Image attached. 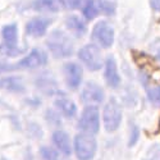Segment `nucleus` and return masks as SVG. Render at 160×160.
<instances>
[{
	"label": "nucleus",
	"instance_id": "nucleus-1",
	"mask_svg": "<svg viewBox=\"0 0 160 160\" xmlns=\"http://www.w3.org/2000/svg\"><path fill=\"white\" fill-rule=\"evenodd\" d=\"M46 45L55 59H67L73 55L74 44L68 33L62 30H54L48 37Z\"/></svg>",
	"mask_w": 160,
	"mask_h": 160
},
{
	"label": "nucleus",
	"instance_id": "nucleus-2",
	"mask_svg": "<svg viewBox=\"0 0 160 160\" xmlns=\"http://www.w3.org/2000/svg\"><path fill=\"white\" fill-rule=\"evenodd\" d=\"M122 118H123V112L121 104L117 101L115 98H110L109 101L105 104L102 110V121L106 132L109 133L115 132L121 126Z\"/></svg>",
	"mask_w": 160,
	"mask_h": 160
},
{
	"label": "nucleus",
	"instance_id": "nucleus-3",
	"mask_svg": "<svg viewBox=\"0 0 160 160\" xmlns=\"http://www.w3.org/2000/svg\"><path fill=\"white\" fill-rule=\"evenodd\" d=\"M74 152L78 160H92L98 150L96 140L88 133H78L74 136Z\"/></svg>",
	"mask_w": 160,
	"mask_h": 160
},
{
	"label": "nucleus",
	"instance_id": "nucleus-4",
	"mask_svg": "<svg viewBox=\"0 0 160 160\" xmlns=\"http://www.w3.org/2000/svg\"><path fill=\"white\" fill-rule=\"evenodd\" d=\"M78 128L83 133L96 135L100 129V114L96 105H87L82 110L78 121Z\"/></svg>",
	"mask_w": 160,
	"mask_h": 160
},
{
	"label": "nucleus",
	"instance_id": "nucleus-5",
	"mask_svg": "<svg viewBox=\"0 0 160 160\" xmlns=\"http://www.w3.org/2000/svg\"><path fill=\"white\" fill-rule=\"evenodd\" d=\"M78 59L81 60L91 72L101 69L104 65L100 48L95 44H87L78 50Z\"/></svg>",
	"mask_w": 160,
	"mask_h": 160
},
{
	"label": "nucleus",
	"instance_id": "nucleus-6",
	"mask_svg": "<svg viewBox=\"0 0 160 160\" xmlns=\"http://www.w3.org/2000/svg\"><path fill=\"white\" fill-rule=\"evenodd\" d=\"M91 38L100 48L109 49L114 44V28L108 21H99L92 28Z\"/></svg>",
	"mask_w": 160,
	"mask_h": 160
},
{
	"label": "nucleus",
	"instance_id": "nucleus-7",
	"mask_svg": "<svg viewBox=\"0 0 160 160\" xmlns=\"http://www.w3.org/2000/svg\"><path fill=\"white\" fill-rule=\"evenodd\" d=\"M48 64V54L42 50L35 48L23 59L13 65V69H36Z\"/></svg>",
	"mask_w": 160,
	"mask_h": 160
},
{
	"label": "nucleus",
	"instance_id": "nucleus-8",
	"mask_svg": "<svg viewBox=\"0 0 160 160\" xmlns=\"http://www.w3.org/2000/svg\"><path fill=\"white\" fill-rule=\"evenodd\" d=\"M63 73H64V79L65 85L71 90H77L82 83L83 78V69L81 64L76 62H68L63 65Z\"/></svg>",
	"mask_w": 160,
	"mask_h": 160
},
{
	"label": "nucleus",
	"instance_id": "nucleus-9",
	"mask_svg": "<svg viewBox=\"0 0 160 160\" xmlns=\"http://www.w3.org/2000/svg\"><path fill=\"white\" fill-rule=\"evenodd\" d=\"M104 99H105V92L102 87L94 81H88L81 91V101L83 104L98 105L101 104Z\"/></svg>",
	"mask_w": 160,
	"mask_h": 160
},
{
	"label": "nucleus",
	"instance_id": "nucleus-10",
	"mask_svg": "<svg viewBox=\"0 0 160 160\" xmlns=\"http://www.w3.org/2000/svg\"><path fill=\"white\" fill-rule=\"evenodd\" d=\"M104 78L105 82L112 88H118L121 85V76L118 72V65L114 57H108L104 63Z\"/></svg>",
	"mask_w": 160,
	"mask_h": 160
},
{
	"label": "nucleus",
	"instance_id": "nucleus-11",
	"mask_svg": "<svg viewBox=\"0 0 160 160\" xmlns=\"http://www.w3.org/2000/svg\"><path fill=\"white\" fill-rule=\"evenodd\" d=\"M50 24L51 19L49 18H32L26 24V33L32 37H42L48 32Z\"/></svg>",
	"mask_w": 160,
	"mask_h": 160
},
{
	"label": "nucleus",
	"instance_id": "nucleus-12",
	"mask_svg": "<svg viewBox=\"0 0 160 160\" xmlns=\"http://www.w3.org/2000/svg\"><path fill=\"white\" fill-rule=\"evenodd\" d=\"M52 142L57 146V149L65 156H69L72 154V145L68 133L64 131H55L52 133Z\"/></svg>",
	"mask_w": 160,
	"mask_h": 160
},
{
	"label": "nucleus",
	"instance_id": "nucleus-13",
	"mask_svg": "<svg viewBox=\"0 0 160 160\" xmlns=\"http://www.w3.org/2000/svg\"><path fill=\"white\" fill-rule=\"evenodd\" d=\"M65 26L77 37H81L87 32L85 21L82 18H79L78 16H68L65 19Z\"/></svg>",
	"mask_w": 160,
	"mask_h": 160
},
{
	"label": "nucleus",
	"instance_id": "nucleus-14",
	"mask_svg": "<svg viewBox=\"0 0 160 160\" xmlns=\"http://www.w3.org/2000/svg\"><path fill=\"white\" fill-rule=\"evenodd\" d=\"M55 106L57 109L65 117V118H74L77 114V106L74 101H72L68 98H58L55 100Z\"/></svg>",
	"mask_w": 160,
	"mask_h": 160
},
{
	"label": "nucleus",
	"instance_id": "nucleus-15",
	"mask_svg": "<svg viewBox=\"0 0 160 160\" xmlns=\"http://www.w3.org/2000/svg\"><path fill=\"white\" fill-rule=\"evenodd\" d=\"M2 35H3V38H4V42L7 46H12L14 48L17 46V42H18V27L16 23H10V24H7L3 27V31H2Z\"/></svg>",
	"mask_w": 160,
	"mask_h": 160
},
{
	"label": "nucleus",
	"instance_id": "nucleus-16",
	"mask_svg": "<svg viewBox=\"0 0 160 160\" xmlns=\"http://www.w3.org/2000/svg\"><path fill=\"white\" fill-rule=\"evenodd\" d=\"M32 8L36 12L57 13L60 8V4H59V0H33Z\"/></svg>",
	"mask_w": 160,
	"mask_h": 160
},
{
	"label": "nucleus",
	"instance_id": "nucleus-17",
	"mask_svg": "<svg viewBox=\"0 0 160 160\" xmlns=\"http://www.w3.org/2000/svg\"><path fill=\"white\" fill-rule=\"evenodd\" d=\"M99 14H100V9L96 0H86L82 4V16L85 17L86 21L95 19Z\"/></svg>",
	"mask_w": 160,
	"mask_h": 160
},
{
	"label": "nucleus",
	"instance_id": "nucleus-18",
	"mask_svg": "<svg viewBox=\"0 0 160 160\" xmlns=\"http://www.w3.org/2000/svg\"><path fill=\"white\" fill-rule=\"evenodd\" d=\"M145 88H146V96H148L149 101L158 106V108H160V85H151L150 81L146 82L145 85Z\"/></svg>",
	"mask_w": 160,
	"mask_h": 160
},
{
	"label": "nucleus",
	"instance_id": "nucleus-19",
	"mask_svg": "<svg viewBox=\"0 0 160 160\" xmlns=\"http://www.w3.org/2000/svg\"><path fill=\"white\" fill-rule=\"evenodd\" d=\"M0 86H3L10 91H14V92H22L24 90L22 79L18 77H8L4 79H0Z\"/></svg>",
	"mask_w": 160,
	"mask_h": 160
},
{
	"label": "nucleus",
	"instance_id": "nucleus-20",
	"mask_svg": "<svg viewBox=\"0 0 160 160\" xmlns=\"http://www.w3.org/2000/svg\"><path fill=\"white\" fill-rule=\"evenodd\" d=\"M96 2H98L100 13H102L105 16H114L115 14L117 5L113 0H96Z\"/></svg>",
	"mask_w": 160,
	"mask_h": 160
},
{
	"label": "nucleus",
	"instance_id": "nucleus-21",
	"mask_svg": "<svg viewBox=\"0 0 160 160\" xmlns=\"http://www.w3.org/2000/svg\"><path fill=\"white\" fill-rule=\"evenodd\" d=\"M40 155H41L42 160H58V151L55 149L50 148V146H42L40 149Z\"/></svg>",
	"mask_w": 160,
	"mask_h": 160
},
{
	"label": "nucleus",
	"instance_id": "nucleus-22",
	"mask_svg": "<svg viewBox=\"0 0 160 160\" xmlns=\"http://www.w3.org/2000/svg\"><path fill=\"white\" fill-rule=\"evenodd\" d=\"M0 52H2V54H4V55H7V57L14 58V57L21 55L22 52H23V50H22L21 48H18V46L12 48V46H7L5 44H2V45H0Z\"/></svg>",
	"mask_w": 160,
	"mask_h": 160
},
{
	"label": "nucleus",
	"instance_id": "nucleus-23",
	"mask_svg": "<svg viewBox=\"0 0 160 160\" xmlns=\"http://www.w3.org/2000/svg\"><path fill=\"white\" fill-rule=\"evenodd\" d=\"M143 160H160V143H154L150 146Z\"/></svg>",
	"mask_w": 160,
	"mask_h": 160
},
{
	"label": "nucleus",
	"instance_id": "nucleus-24",
	"mask_svg": "<svg viewBox=\"0 0 160 160\" xmlns=\"http://www.w3.org/2000/svg\"><path fill=\"white\" fill-rule=\"evenodd\" d=\"M83 0H59V4L60 7L65 8V9H69V10H74L78 7L82 5Z\"/></svg>",
	"mask_w": 160,
	"mask_h": 160
},
{
	"label": "nucleus",
	"instance_id": "nucleus-25",
	"mask_svg": "<svg viewBox=\"0 0 160 160\" xmlns=\"http://www.w3.org/2000/svg\"><path fill=\"white\" fill-rule=\"evenodd\" d=\"M140 138V128L135 124L132 123L131 126V135H129V141H128V146H135L137 143Z\"/></svg>",
	"mask_w": 160,
	"mask_h": 160
},
{
	"label": "nucleus",
	"instance_id": "nucleus-26",
	"mask_svg": "<svg viewBox=\"0 0 160 160\" xmlns=\"http://www.w3.org/2000/svg\"><path fill=\"white\" fill-rule=\"evenodd\" d=\"M149 51H150V54L160 63V38L154 40V41L150 44Z\"/></svg>",
	"mask_w": 160,
	"mask_h": 160
},
{
	"label": "nucleus",
	"instance_id": "nucleus-27",
	"mask_svg": "<svg viewBox=\"0 0 160 160\" xmlns=\"http://www.w3.org/2000/svg\"><path fill=\"white\" fill-rule=\"evenodd\" d=\"M45 118H46V121H48L50 124H54V126H60V124H62L59 114H58L57 112H54V110H51V109H49V110L46 112Z\"/></svg>",
	"mask_w": 160,
	"mask_h": 160
},
{
	"label": "nucleus",
	"instance_id": "nucleus-28",
	"mask_svg": "<svg viewBox=\"0 0 160 160\" xmlns=\"http://www.w3.org/2000/svg\"><path fill=\"white\" fill-rule=\"evenodd\" d=\"M150 7L152 8V10L160 13V0H150Z\"/></svg>",
	"mask_w": 160,
	"mask_h": 160
}]
</instances>
